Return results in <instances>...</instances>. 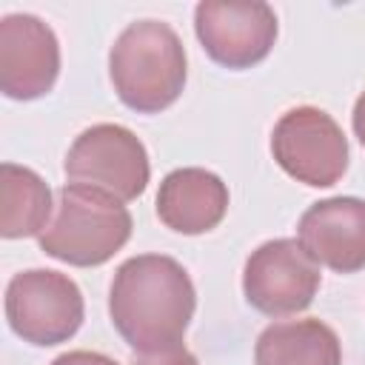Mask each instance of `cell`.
I'll return each instance as SVG.
<instances>
[{"instance_id":"cell-1","label":"cell","mask_w":365,"mask_h":365,"mask_svg":"<svg viewBox=\"0 0 365 365\" xmlns=\"http://www.w3.org/2000/svg\"><path fill=\"white\" fill-rule=\"evenodd\" d=\"M197 294L185 268L163 254L125 259L111 282L108 311L120 336L137 351H163L182 342Z\"/></svg>"},{"instance_id":"cell-2","label":"cell","mask_w":365,"mask_h":365,"mask_svg":"<svg viewBox=\"0 0 365 365\" xmlns=\"http://www.w3.org/2000/svg\"><path fill=\"white\" fill-rule=\"evenodd\" d=\"M108 71L117 97L128 108L154 114L182 94L185 48L168 23L137 20L114 40Z\"/></svg>"},{"instance_id":"cell-3","label":"cell","mask_w":365,"mask_h":365,"mask_svg":"<svg viewBox=\"0 0 365 365\" xmlns=\"http://www.w3.org/2000/svg\"><path fill=\"white\" fill-rule=\"evenodd\" d=\"M131 237L128 208L94 185H63L57 214L40 234V248L68 265H103Z\"/></svg>"},{"instance_id":"cell-4","label":"cell","mask_w":365,"mask_h":365,"mask_svg":"<svg viewBox=\"0 0 365 365\" xmlns=\"http://www.w3.org/2000/svg\"><path fill=\"white\" fill-rule=\"evenodd\" d=\"M6 319L31 345L66 342L83 322V294L60 271L31 268L14 274L6 288Z\"/></svg>"},{"instance_id":"cell-5","label":"cell","mask_w":365,"mask_h":365,"mask_svg":"<svg viewBox=\"0 0 365 365\" xmlns=\"http://www.w3.org/2000/svg\"><path fill=\"white\" fill-rule=\"evenodd\" d=\"M271 151L285 174L314 188L334 185L348 168L342 128L314 106H299L279 117L271 134Z\"/></svg>"},{"instance_id":"cell-6","label":"cell","mask_w":365,"mask_h":365,"mask_svg":"<svg viewBox=\"0 0 365 365\" xmlns=\"http://www.w3.org/2000/svg\"><path fill=\"white\" fill-rule=\"evenodd\" d=\"M66 174L80 185H94L117 200H134L148 185L145 145L123 125L100 123L86 128L66 154Z\"/></svg>"},{"instance_id":"cell-7","label":"cell","mask_w":365,"mask_h":365,"mask_svg":"<svg viewBox=\"0 0 365 365\" xmlns=\"http://www.w3.org/2000/svg\"><path fill=\"white\" fill-rule=\"evenodd\" d=\"M317 288L319 268L294 240L262 242L245 262V299L268 317H288L305 311L314 302Z\"/></svg>"},{"instance_id":"cell-8","label":"cell","mask_w":365,"mask_h":365,"mask_svg":"<svg viewBox=\"0 0 365 365\" xmlns=\"http://www.w3.org/2000/svg\"><path fill=\"white\" fill-rule=\"evenodd\" d=\"M202 48L225 68H248L268 57L277 40V14L268 3L205 0L194 11Z\"/></svg>"},{"instance_id":"cell-9","label":"cell","mask_w":365,"mask_h":365,"mask_svg":"<svg viewBox=\"0 0 365 365\" xmlns=\"http://www.w3.org/2000/svg\"><path fill=\"white\" fill-rule=\"evenodd\" d=\"M60 71V46L54 31L31 14L0 20V88L11 100L43 97Z\"/></svg>"},{"instance_id":"cell-10","label":"cell","mask_w":365,"mask_h":365,"mask_svg":"<svg viewBox=\"0 0 365 365\" xmlns=\"http://www.w3.org/2000/svg\"><path fill=\"white\" fill-rule=\"evenodd\" d=\"M302 251L339 274L365 268V200L331 197L299 217Z\"/></svg>"},{"instance_id":"cell-11","label":"cell","mask_w":365,"mask_h":365,"mask_svg":"<svg viewBox=\"0 0 365 365\" xmlns=\"http://www.w3.org/2000/svg\"><path fill=\"white\" fill-rule=\"evenodd\" d=\"M228 211L225 182L205 168H177L157 191V217L180 234H205Z\"/></svg>"},{"instance_id":"cell-12","label":"cell","mask_w":365,"mask_h":365,"mask_svg":"<svg viewBox=\"0 0 365 365\" xmlns=\"http://www.w3.org/2000/svg\"><path fill=\"white\" fill-rule=\"evenodd\" d=\"M257 365H339L336 334L319 319H285L268 325L257 339Z\"/></svg>"},{"instance_id":"cell-13","label":"cell","mask_w":365,"mask_h":365,"mask_svg":"<svg viewBox=\"0 0 365 365\" xmlns=\"http://www.w3.org/2000/svg\"><path fill=\"white\" fill-rule=\"evenodd\" d=\"M51 214V191L31 168L0 165V234L6 240L43 234Z\"/></svg>"},{"instance_id":"cell-14","label":"cell","mask_w":365,"mask_h":365,"mask_svg":"<svg viewBox=\"0 0 365 365\" xmlns=\"http://www.w3.org/2000/svg\"><path fill=\"white\" fill-rule=\"evenodd\" d=\"M134 365H197L194 354L180 342L163 351H148V354H134Z\"/></svg>"},{"instance_id":"cell-15","label":"cell","mask_w":365,"mask_h":365,"mask_svg":"<svg viewBox=\"0 0 365 365\" xmlns=\"http://www.w3.org/2000/svg\"><path fill=\"white\" fill-rule=\"evenodd\" d=\"M51 365H117V362L97 351H68V354L57 356Z\"/></svg>"},{"instance_id":"cell-16","label":"cell","mask_w":365,"mask_h":365,"mask_svg":"<svg viewBox=\"0 0 365 365\" xmlns=\"http://www.w3.org/2000/svg\"><path fill=\"white\" fill-rule=\"evenodd\" d=\"M354 131H356L359 143L365 145V91L359 94V100H356V106H354Z\"/></svg>"}]
</instances>
